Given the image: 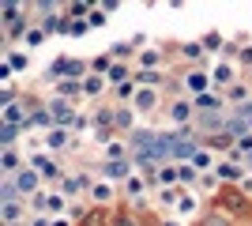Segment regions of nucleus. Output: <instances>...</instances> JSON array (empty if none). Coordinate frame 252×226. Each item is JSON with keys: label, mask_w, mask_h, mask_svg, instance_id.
<instances>
[{"label": "nucleus", "mask_w": 252, "mask_h": 226, "mask_svg": "<svg viewBox=\"0 0 252 226\" xmlns=\"http://www.w3.org/2000/svg\"><path fill=\"white\" fill-rule=\"evenodd\" d=\"M27 204H31V211H38V215L64 219V215H68V207H72V200H68L61 189H45L42 196H34V200H27Z\"/></svg>", "instance_id": "3"}, {"label": "nucleus", "mask_w": 252, "mask_h": 226, "mask_svg": "<svg viewBox=\"0 0 252 226\" xmlns=\"http://www.w3.org/2000/svg\"><path fill=\"white\" fill-rule=\"evenodd\" d=\"M177 65L181 68H207L211 65V53L200 45V38H189V42L177 45Z\"/></svg>", "instance_id": "12"}, {"label": "nucleus", "mask_w": 252, "mask_h": 226, "mask_svg": "<svg viewBox=\"0 0 252 226\" xmlns=\"http://www.w3.org/2000/svg\"><path fill=\"white\" fill-rule=\"evenodd\" d=\"M11 185H15V193H19L23 200H34V196H42L45 189H49V185L42 181V173L34 170V166H23V170L11 177Z\"/></svg>", "instance_id": "11"}, {"label": "nucleus", "mask_w": 252, "mask_h": 226, "mask_svg": "<svg viewBox=\"0 0 252 226\" xmlns=\"http://www.w3.org/2000/svg\"><path fill=\"white\" fill-rule=\"evenodd\" d=\"M0 57L11 65V72H15V75H27V72H31V61H34V53H27V49H19V45L8 49V53H0Z\"/></svg>", "instance_id": "24"}, {"label": "nucleus", "mask_w": 252, "mask_h": 226, "mask_svg": "<svg viewBox=\"0 0 252 226\" xmlns=\"http://www.w3.org/2000/svg\"><path fill=\"white\" fill-rule=\"evenodd\" d=\"M121 196H125L128 204H139V200H151V196H155V185H151L147 173H139V170H136L125 185H121Z\"/></svg>", "instance_id": "13"}, {"label": "nucleus", "mask_w": 252, "mask_h": 226, "mask_svg": "<svg viewBox=\"0 0 252 226\" xmlns=\"http://www.w3.org/2000/svg\"><path fill=\"white\" fill-rule=\"evenodd\" d=\"M27 166V151L23 147H4L0 151V177H15Z\"/></svg>", "instance_id": "19"}, {"label": "nucleus", "mask_w": 252, "mask_h": 226, "mask_svg": "<svg viewBox=\"0 0 252 226\" xmlns=\"http://www.w3.org/2000/svg\"><path fill=\"white\" fill-rule=\"evenodd\" d=\"M245 170H249V173H252V155H249V159H245Z\"/></svg>", "instance_id": "34"}, {"label": "nucleus", "mask_w": 252, "mask_h": 226, "mask_svg": "<svg viewBox=\"0 0 252 226\" xmlns=\"http://www.w3.org/2000/svg\"><path fill=\"white\" fill-rule=\"evenodd\" d=\"M27 166H34V170L42 173V181L49 185V189H61L64 173L72 170L64 159H57V155H49V151H34V155H27Z\"/></svg>", "instance_id": "1"}, {"label": "nucleus", "mask_w": 252, "mask_h": 226, "mask_svg": "<svg viewBox=\"0 0 252 226\" xmlns=\"http://www.w3.org/2000/svg\"><path fill=\"white\" fill-rule=\"evenodd\" d=\"M181 91L189 98H200V95H207V91H215L211 68H181Z\"/></svg>", "instance_id": "10"}, {"label": "nucleus", "mask_w": 252, "mask_h": 226, "mask_svg": "<svg viewBox=\"0 0 252 226\" xmlns=\"http://www.w3.org/2000/svg\"><path fill=\"white\" fill-rule=\"evenodd\" d=\"M87 215H91V204H87V200H72V207H68V219H72V223L79 226Z\"/></svg>", "instance_id": "31"}, {"label": "nucleus", "mask_w": 252, "mask_h": 226, "mask_svg": "<svg viewBox=\"0 0 252 226\" xmlns=\"http://www.w3.org/2000/svg\"><path fill=\"white\" fill-rule=\"evenodd\" d=\"M222 189H226V185H222L219 177H215V173H203V177H200V185H196V193H200V196H211V204L219 200V193H222Z\"/></svg>", "instance_id": "25"}, {"label": "nucleus", "mask_w": 252, "mask_h": 226, "mask_svg": "<svg viewBox=\"0 0 252 226\" xmlns=\"http://www.w3.org/2000/svg\"><path fill=\"white\" fill-rule=\"evenodd\" d=\"M113 65H117V57L109 53V49H102V53L91 57V72H94V75H109V72H113Z\"/></svg>", "instance_id": "26"}, {"label": "nucleus", "mask_w": 252, "mask_h": 226, "mask_svg": "<svg viewBox=\"0 0 252 226\" xmlns=\"http://www.w3.org/2000/svg\"><path fill=\"white\" fill-rule=\"evenodd\" d=\"M45 38H49V34H45L42 27H38V23H34L31 31H27V38H23V45H19V49H27V53H34V49H38V45H45Z\"/></svg>", "instance_id": "28"}, {"label": "nucleus", "mask_w": 252, "mask_h": 226, "mask_svg": "<svg viewBox=\"0 0 252 226\" xmlns=\"http://www.w3.org/2000/svg\"><path fill=\"white\" fill-rule=\"evenodd\" d=\"M252 155V132H245L241 140H237V151H233V162H245Z\"/></svg>", "instance_id": "32"}, {"label": "nucleus", "mask_w": 252, "mask_h": 226, "mask_svg": "<svg viewBox=\"0 0 252 226\" xmlns=\"http://www.w3.org/2000/svg\"><path fill=\"white\" fill-rule=\"evenodd\" d=\"M215 177H219L226 189H241L245 177H249V170H245V162H233V159H219V166H215Z\"/></svg>", "instance_id": "14"}, {"label": "nucleus", "mask_w": 252, "mask_h": 226, "mask_svg": "<svg viewBox=\"0 0 252 226\" xmlns=\"http://www.w3.org/2000/svg\"><path fill=\"white\" fill-rule=\"evenodd\" d=\"M207 211V204H203V196L196 193V189H181L177 196V207L169 211V219H181V223H196V219Z\"/></svg>", "instance_id": "7"}, {"label": "nucleus", "mask_w": 252, "mask_h": 226, "mask_svg": "<svg viewBox=\"0 0 252 226\" xmlns=\"http://www.w3.org/2000/svg\"><path fill=\"white\" fill-rule=\"evenodd\" d=\"M166 121H169V129H192L196 125V106H192V98L189 95H181V98H169L166 102Z\"/></svg>", "instance_id": "6"}, {"label": "nucleus", "mask_w": 252, "mask_h": 226, "mask_svg": "<svg viewBox=\"0 0 252 226\" xmlns=\"http://www.w3.org/2000/svg\"><path fill=\"white\" fill-rule=\"evenodd\" d=\"M215 207L226 211L233 223H241V226H249V219H252V196L241 193V189H222L219 200H215Z\"/></svg>", "instance_id": "2"}, {"label": "nucleus", "mask_w": 252, "mask_h": 226, "mask_svg": "<svg viewBox=\"0 0 252 226\" xmlns=\"http://www.w3.org/2000/svg\"><path fill=\"white\" fill-rule=\"evenodd\" d=\"M87 31H91V23H87V19H72V38H83Z\"/></svg>", "instance_id": "33"}, {"label": "nucleus", "mask_w": 252, "mask_h": 226, "mask_svg": "<svg viewBox=\"0 0 252 226\" xmlns=\"http://www.w3.org/2000/svg\"><path fill=\"white\" fill-rule=\"evenodd\" d=\"M105 95H109V79L91 72V75L83 79V98H87V102H94V106H102V98H105Z\"/></svg>", "instance_id": "21"}, {"label": "nucleus", "mask_w": 252, "mask_h": 226, "mask_svg": "<svg viewBox=\"0 0 252 226\" xmlns=\"http://www.w3.org/2000/svg\"><path fill=\"white\" fill-rule=\"evenodd\" d=\"M49 95L75 106V98H83V79H57V83H49Z\"/></svg>", "instance_id": "20"}, {"label": "nucleus", "mask_w": 252, "mask_h": 226, "mask_svg": "<svg viewBox=\"0 0 252 226\" xmlns=\"http://www.w3.org/2000/svg\"><path fill=\"white\" fill-rule=\"evenodd\" d=\"M200 45H203V49L211 53V61H215V57H222V53H226L230 38H226L222 31H203V34H200Z\"/></svg>", "instance_id": "23"}, {"label": "nucleus", "mask_w": 252, "mask_h": 226, "mask_svg": "<svg viewBox=\"0 0 252 226\" xmlns=\"http://www.w3.org/2000/svg\"><path fill=\"white\" fill-rule=\"evenodd\" d=\"M136 151H132V140L128 136H109V140L102 143V162H125L132 159Z\"/></svg>", "instance_id": "16"}, {"label": "nucleus", "mask_w": 252, "mask_h": 226, "mask_svg": "<svg viewBox=\"0 0 252 226\" xmlns=\"http://www.w3.org/2000/svg\"><path fill=\"white\" fill-rule=\"evenodd\" d=\"M98 177H105V181H113V185H125L132 173H136V166H132V159L125 162H98Z\"/></svg>", "instance_id": "17"}, {"label": "nucleus", "mask_w": 252, "mask_h": 226, "mask_svg": "<svg viewBox=\"0 0 252 226\" xmlns=\"http://www.w3.org/2000/svg\"><path fill=\"white\" fill-rule=\"evenodd\" d=\"M45 109L53 113V121H57V129H72L75 117H79V109L72 106V102H64V98H45Z\"/></svg>", "instance_id": "15"}, {"label": "nucleus", "mask_w": 252, "mask_h": 226, "mask_svg": "<svg viewBox=\"0 0 252 226\" xmlns=\"http://www.w3.org/2000/svg\"><path fill=\"white\" fill-rule=\"evenodd\" d=\"M91 11H94V4H83V0H79V4H64V15H68V19H91Z\"/></svg>", "instance_id": "29"}, {"label": "nucleus", "mask_w": 252, "mask_h": 226, "mask_svg": "<svg viewBox=\"0 0 252 226\" xmlns=\"http://www.w3.org/2000/svg\"><path fill=\"white\" fill-rule=\"evenodd\" d=\"M27 219H31V204L27 200L0 204V226H27Z\"/></svg>", "instance_id": "18"}, {"label": "nucleus", "mask_w": 252, "mask_h": 226, "mask_svg": "<svg viewBox=\"0 0 252 226\" xmlns=\"http://www.w3.org/2000/svg\"><path fill=\"white\" fill-rule=\"evenodd\" d=\"M155 181H158V189H181V162H162Z\"/></svg>", "instance_id": "22"}, {"label": "nucleus", "mask_w": 252, "mask_h": 226, "mask_svg": "<svg viewBox=\"0 0 252 226\" xmlns=\"http://www.w3.org/2000/svg\"><path fill=\"white\" fill-rule=\"evenodd\" d=\"M192 166H196V170H200V173H215V166H219V159H215V155H211V151H207V147H203V143H200V151L192 155Z\"/></svg>", "instance_id": "27"}, {"label": "nucleus", "mask_w": 252, "mask_h": 226, "mask_svg": "<svg viewBox=\"0 0 252 226\" xmlns=\"http://www.w3.org/2000/svg\"><path fill=\"white\" fill-rule=\"evenodd\" d=\"M91 181H94V173L83 170V166H72V170L64 173L61 181V193L68 196V200H87V193H91Z\"/></svg>", "instance_id": "9"}, {"label": "nucleus", "mask_w": 252, "mask_h": 226, "mask_svg": "<svg viewBox=\"0 0 252 226\" xmlns=\"http://www.w3.org/2000/svg\"><path fill=\"white\" fill-rule=\"evenodd\" d=\"M91 75V61H79V57H57L49 65V83L57 79H87Z\"/></svg>", "instance_id": "8"}, {"label": "nucleus", "mask_w": 252, "mask_h": 226, "mask_svg": "<svg viewBox=\"0 0 252 226\" xmlns=\"http://www.w3.org/2000/svg\"><path fill=\"white\" fill-rule=\"evenodd\" d=\"M121 200H125V196H121V185H113V181H105V177L94 173L91 193H87V204H91V207H109V211H113Z\"/></svg>", "instance_id": "5"}, {"label": "nucleus", "mask_w": 252, "mask_h": 226, "mask_svg": "<svg viewBox=\"0 0 252 226\" xmlns=\"http://www.w3.org/2000/svg\"><path fill=\"white\" fill-rule=\"evenodd\" d=\"M207 68H211V83H215V91H222V95H226L233 83H241V79H245V72L237 68V61H230V57H215Z\"/></svg>", "instance_id": "4"}, {"label": "nucleus", "mask_w": 252, "mask_h": 226, "mask_svg": "<svg viewBox=\"0 0 252 226\" xmlns=\"http://www.w3.org/2000/svg\"><path fill=\"white\" fill-rule=\"evenodd\" d=\"M109 53H113L117 61H128V65H136V49H132V42H117V45H109Z\"/></svg>", "instance_id": "30"}]
</instances>
